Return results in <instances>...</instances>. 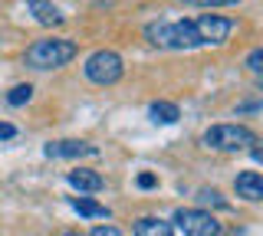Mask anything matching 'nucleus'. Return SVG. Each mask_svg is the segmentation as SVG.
I'll use <instances>...</instances> for the list:
<instances>
[{"instance_id":"412c9836","label":"nucleus","mask_w":263,"mask_h":236,"mask_svg":"<svg viewBox=\"0 0 263 236\" xmlns=\"http://www.w3.org/2000/svg\"><path fill=\"white\" fill-rule=\"evenodd\" d=\"M257 82H260V89H263V72H257Z\"/></svg>"},{"instance_id":"0eeeda50","label":"nucleus","mask_w":263,"mask_h":236,"mask_svg":"<svg viewBox=\"0 0 263 236\" xmlns=\"http://www.w3.org/2000/svg\"><path fill=\"white\" fill-rule=\"evenodd\" d=\"M234 190L240 194L243 200H263V174H257V170H243V174H237Z\"/></svg>"},{"instance_id":"7ed1b4c3","label":"nucleus","mask_w":263,"mask_h":236,"mask_svg":"<svg viewBox=\"0 0 263 236\" xmlns=\"http://www.w3.org/2000/svg\"><path fill=\"white\" fill-rule=\"evenodd\" d=\"M253 144H257V135L247 125H214V128L204 132V148H211V151L234 154V151L253 148Z\"/></svg>"},{"instance_id":"1a4fd4ad","label":"nucleus","mask_w":263,"mask_h":236,"mask_svg":"<svg viewBox=\"0 0 263 236\" xmlns=\"http://www.w3.org/2000/svg\"><path fill=\"white\" fill-rule=\"evenodd\" d=\"M27 10L33 13V20L43 23V27H60L63 23V13L56 10L49 0H27Z\"/></svg>"},{"instance_id":"aec40b11","label":"nucleus","mask_w":263,"mask_h":236,"mask_svg":"<svg viewBox=\"0 0 263 236\" xmlns=\"http://www.w3.org/2000/svg\"><path fill=\"white\" fill-rule=\"evenodd\" d=\"M250 154H253V161H257V164H263V144H253Z\"/></svg>"},{"instance_id":"9b49d317","label":"nucleus","mask_w":263,"mask_h":236,"mask_svg":"<svg viewBox=\"0 0 263 236\" xmlns=\"http://www.w3.org/2000/svg\"><path fill=\"white\" fill-rule=\"evenodd\" d=\"M148 112H152V118L161 121V125H175V121L181 118V109H178L175 102H152V109H148Z\"/></svg>"},{"instance_id":"2eb2a0df","label":"nucleus","mask_w":263,"mask_h":236,"mask_svg":"<svg viewBox=\"0 0 263 236\" xmlns=\"http://www.w3.org/2000/svg\"><path fill=\"white\" fill-rule=\"evenodd\" d=\"M247 69H253V72H263V46H260V50H253L250 56H247Z\"/></svg>"},{"instance_id":"f257e3e1","label":"nucleus","mask_w":263,"mask_h":236,"mask_svg":"<svg viewBox=\"0 0 263 236\" xmlns=\"http://www.w3.org/2000/svg\"><path fill=\"white\" fill-rule=\"evenodd\" d=\"M145 39L158 50H197L204 46L197 20H158L145 27Z\"/></svg>"},{"instance_id":"20e7f679","label":"nucleus","mask_w":263,"mask_h":236,"mask_svg":"<svg viewBox=\"0 0 263 236\" xmlns=\"http://www.w3.org/2000/svg\"><path fill=\"white\" fill-rule=\"evenodd\" d=\"M122 76H125V62L112 50H96L86 59V79L96 85H115Z\"/></svg>"},{"instance_id":"39448f33","label":"nucleus","mask_w":263,"mask_h":236,"mask_svg":"<svg viewBox=\"0 0 263 236\" xmlns=\"http://www.w3.org/2000/svg\"><path fill=\"white\" fill-rule=\"evenodd\" d=\"M175 223L184 236H217L220 233V223L214 220V213L208 210H184L181 207L175 213Z\"/></svg>"},{"instance_id":"dca6fc26","label":"nucleus","mask_w":263,"mask_h":236,"mask_svg":"<svg viewBox=\"0 0 263 236\" xmlns=\"http://www.w3.org/2000/svg\"><path fill=\"white\" fill-rule=\"evenodd\" d=\"M181 4H194V7H230L237 0H181Z\"/></svg>"},{"instance_id":"4be33fe9","label":"nucleus","mask_w":263,"mask_h":236,"mask_svg":"<svg viewBox=\"0 0 263 236\" xmlns=\"http://www.w3.org/2000/svg\"><path fill=\"white\" fill-rule=\"evenodd\" d=\"M63 236H79V233H63Z\"/></svg>"},{"instance_id":"9d476101","label":"nucleus","mask_w":263,"mask_h":236,"mask_svg":"<svg viewBox=\"0 0 263 236\" xmlns=\"http://www.w3.org/2000/svg\"><path fill=\"white\" fill-rule=\"evenodd\" d=\"M135 236H175V226L158 217H142L135 223Z\"/></svg>"},{"instance_id":"6e6552de","label":"nucleus","mask_w":263,"mask_h":236,"mask_svg":"<svg viewBox=\"0 0 263 236\" xmlns=\"http://www.w3.org/2000/svg\"><path fill=\"white\" fill-rule=\"evenodd\" d=\"M72 187H76L79 194H96V190H102L105 181H102V174H96V170H86V167H79V170H69V177H66Z\"/></svg>"},{"instance_id":"ddd939ff","label":"nucleus","mask_w":263,"mask_h":236,"mask_svg":"<svg viewBox=\"0 0 263 236\" xmlns=\"http://www.w3.org/2000/svg\"><path fill=\"white\" fill-rule=\"evenodd\" d=\"M33 99V85L30 82H20V85H13L10 92H7V102L10 105H27Z\"/></svg>"},{"instance_id":"4468645a","label":"nucleus","mask_w":263,"mask_h":236,"mask_svg":"<svg viewBox=\"0 0 263 236\" xmlns=\"http://www.w3.org/2000/svg\"><path fill=\"white\" fill-rule=\"evenodd\" d=\"M197 197H201V203H211V207H227V200L220 197L217 190H201Z\"/></svg>"},{"instance_id":"423d86ee","label":"nucleus","mask_w":263,"mask_h":236,"mask_svg":"<svg viewBox=\"0 0 263 236\" xmlns=\"http://www.w3.org/2000/svg\"><path fill=\"white\" fill-rule=\"evenodd\" d=\"M43 154L46 158H86V154H96V148L89 141H49Z\"/></svg>"},{"instance_id":"6ab92c4d","label":"nucleus","mask_w":263,"mask_h":236,"mask_svg":"<svg viewBox=\"0 0 263 236\" xmlns=\"http://www.w3.org/2000/svg\"><path fill=\"white\" fill-rule=\"evenodd\" d=\"M92 236H122V233L115 230V226H96V230H92Z\"/></svg>"},{"instance_id":"f03ea898","label":"nucleus","mask_w":263,"mask_h":236,"mask_svg":"<svg viewBox=\"0 0 263 236\" xmlns=\"http://www.w3.org/2000/svg\"><path fill=\"white\" fill-rule=\"evenodd\" d=\"M76 53L79 46L72 39H36L27 50V62L33 69H60L76 59Z\"/></svg>"},{"instance_id":"f3484780","label":"nucleus","mask_w":263,"mask_h":236,"mask_svg":"<svg viewBox=\"0 0 263 236\" xmlns=\"http://www.w3.org/2000/svg\"><path fill=\"white\" fill-rule=\"evenodd\" d=\"M138 187H142V190H152V187H158V177L145 170V174H138Z\"/></svg>"},{"instance_id":"f8f14e48","label":"nucleus","mask_w":263,"mask_h":236,"mask_svg":"<svg viewBox=\"0 0 263 236\" xmlns=\"http://www.w3.org/2000/svg\"><path fill=\"white\" fill-rule=\"evenodd\" d=\"M69 203H72V210L82 213V217H109V210H105L99 200H92V197H72Z\"/></svg>"},{"instance_id":"a211bd4d","label":"nucleus","mask_w":263,"mask_h":236,"mask_svg":"<svg viewBox=\"0 0 263 236\" xmlns=\"http://www.w3.org/2000/svg\"><path fill=\"white\" fill-rule=\"evenodd\" d=\"M13 135H16V128L10 121H0V141H7V138H13Z\"/></svg>"}]
</instances>
